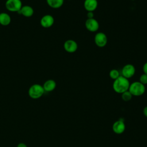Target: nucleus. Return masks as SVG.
I'll return each mask as SVG.
<instances>
[{
	"mask_svg": "<svg viewBox=\"0 0 147 147\" xmlns=\"http://www.w3.org/2000/svg\"><path fill=\"white\" fill-rule=\"evenodd\" d=\"M130 82L128 79L121 75L117 79L114 80L113 83V88L114 91L118 94H122L129 90Z\"/></svg>",
	"mask_w": 147,
	"mask_h": 147,
	"instance_id": "1",
	"label": "nucleus"
},
{
	"mask_svg": "<svg viewBox=\"0 0 147 147\" xmlns=\"http://www.w3.org/2000/svg\"><path fill=\"white\" fill-rule=\"evenodd\" d=\"M128 90L133 96H139L145 93V85L141 83L139 81L134 82L130 84Z\"/></svg>",
	"mask_w": 147,
	"mask_h": 147,
	"instance_id": "2",
	"label": "nucleus"
},
{
	"mask_svg": "<svg viewBox=\"0 0 147 147\" xmlns=\"http://www.w3.org/2000/svg\"><path fill=\"white\" fill-rule=\"evenodd\" d=\"M44 92L45 91L42 86L39 84H34L29 87L28 94L31 98L36 99L41 97Z\"/></svg>",
	"mask_w": 147,
	"mask_h": 147,
	"instance_id": "3",
	"label": "nucleus"
},
{
	"mask_svg": "<svg viewBox=\"0 0 147 147\" xmlns=\"http://www.w3.org/2000/svg\"><path fill=\"white\" fill-rule=\"evenodd\" d=\"M22 6L21 0H7L5 2L6 9L11 12H18Z\"/></svg>",
	"mask_w": 147,
	"mask_h": 147,
	"instance_id": "4",
	"label": "nucleus"
},
{
	"mask_svg": "<svg viewBox=\"0 0 147 147\" xmlns=\"http://www.w3.org/2000/svg\"><path fill=\"white\" fill-rule=\"evenodd\" d=\"M136 73L135 67L131 64H127L125 65L121 70V75L126 79L132 78Z\"/></svg>",
	"mask_w": 147,
	"mask_h": 147,
	"instance_id": "5",
	"label": "nucleus"
},
{
	"mask_svg": "<svg viewBox=\"0 0 147 147\" xmlns=\"http://www.w3.org/2000/svg\"><path fill=\"white\" fill-rule=\"evenodd\" d=\"M94 42L96 46L103 48L107 43V37L103 32H98L94 36Z\"/></svg>",
	"mask_w": 147,
	"mask_h": 147,
	"instance_id": "6",
	"label": "nucleus"
},
{
	"mask_svg": "<svg viewBox=\"0 0 147 147\" xmlns=\"http://www.w3.org/2000/svg\"><path fill=\"white\" fill-rule=\"evenodd\" d=\"M85 27L88 31L95 32L99 28V24L94 18H87L85 22Z\"/></svg>",
	"mask_w": 147,
	"mask_h": 147,
	"instance_id": "7",
	"label": "nucleus"
},
{
	"mask_svg": "<svg viewBox=\"0 0 147 147\" xmlns=\"http://www.w3.org/2000/svg\"><path fill=\"white\" fill-rule=\"evenodd\" d=\"M78 48V44L74 40H67L64 43V49L68 53H74L77 51Z\"/></svg>",
	"mask_w": 147,
	"mask_h": 147,
	"instance_id": "8",
	"label": "nucleus"
},
{
	"mask_svg": "<svg viewBox=\"0 0 147 147\" xmlns=\"http://www.w3.org/2000/svg\"><path fill=\"white\" fill-rule=\"evenodd\" d=\"M54 18L50 14H46L42 16L40 20L41 25L45 28L51 27L54 24Z\"/></svg>",
	"mask_w": 147,
	"mask_h": 147,
	"instance_id": "9",
	"label": "nucleus"
},
{
	"mask_svg": "<svg viewBox=\"0 0 147 147\" xmlns=\"http://www.w3.org/2000/svg\"><path fill=\"white\" fill-rule=\"evenodd\" d=\"M112 129L115 133L121 134L123 133L125 130V123L122 120H118L113 123Z\"/></svg>",
	"mask_w": 147,
	"mask_h": 147,
	"instance_id": "10",
	"label": "nucleus"
},
{
	"mask_svg": "<svg viewBox=\"0 0 147 147\" xmlns=\"http://www.w3.org/2000/svg\"><path fill=\"white\" fill-rule=\"evenodd\" d=\"M97 0H84V7L87 11H94L98 7Z\"/></svg>",
	"mask_w": 147,
	"mask_h": 147,
	"instance_id": "11",
	"label": "nucleus"
},
{
	"mask_svg": "<svg viewBox=\"0 0 147 147\" xmlns=\"http://www.w3.org/2000/svg\"><path fill=\"white\" fill-rule=\"evenodd\" d=\"M17 13L25 17H30L33 15L34 10L32 7L29 5H24L21 7V9Z\"/></svg>",
	"mask_w": 147,
	"mask_h": 147,
	"instance_id": "12",
	"label": "nucleus"
},
{
	"mask_svg": "<svg viewBox=\"0 0 147 147\" xmlns=\"http://www.w3.org/2000/svg\"><path fill=\"white\" fill-rule=\"evenodd\" d=\"M42 87L45 91L51 92L55 89L56 87V83L53 79H48L44 82Z\"/></svg>",
	"mask_w": 147,
	"mask_h": 147,
	"instance_id": "13",
	"label": "nucleus"
},
{
	"mask_svg": "<svg viewBox=\"0 0 147 147\" xmlns=\"http://www.w3.org/2000/svg\"><path fill=\"white\" fill-rule=\"evenodd\" d=\"M11 22V17L6 13H0V24L3 26H7L10 24Z\"/></svg>",
	"mask_w": 147,
	"mask_h": 147,
	"instance_id": "14",
	"label": "nucleus"
},
{
	"mask_svg": "<svg viewBox=\"0 0 147 147\" xmlns=\"http://www.w3.org/2000/svg\"><path fill=\"white\" fill-rule=\"evenodd\" d=\"M47 4L53 9H58L62 6L64 0H46Z\"/></svg>",
	"mask_w": 147,
	"mask_h": 147,
	"instance_id": "15",
	"label": "nucleus"
},
{
	"mask_svg": "<svg viewBox=\"0 0 147 147\" xmlns=\"http://www.w3.org/2000/svg\"><path fill=\"white\" fill-rule=\"evenodd\" d=\"M109 76L111 79H113L114 80L117 79L118 77L121 76L120 73L118 69H111L109 72Z\"/></svg>",
	"mask_w": 147,
	"mask_h": 147,
	"instance_id": "16",
	"label": "nucleus"
},
{
	"mask_svg": "<svg viewBox=\"0 0 147 147\" xmlns=\"http://www.w3.org/2000/svg\"><path fill=\"white\" fill-rule=\"evenodd\" d=\"M133 95L131 94V93L129 91V90L123 92L121 94V97L123 101L125 102H128L131 99Z\"/></svg>",
	"mask_w": 147,
	"mask_h": 147,
	"instance_id": "17",
	"label": "nucleus"
},
{
	"mask_svg": "<svg viewBox=\"0 0 147 147\" xmlns=\"http://www.w3.org/2000/svg\"><path fill=\"white\" fill-rule=\"evenodd\" d=\"M139 82L144 85L147 84V75L145 74H142L139 79Z\"/></svg>",
	"mask_w": 147,
	"mask_h": 147,
	"instance_id": "18",
	"label": "nucleus"
},
{
	"mask_svg": "<svg viewBox=\"0 0 147 147\" xmlns=\"http://www.w3.org/2000/svg\"><path fill=\"white\" fill-rule=\"evenodd\" d=\"M94 16V13L93 11H87V18H93Z\"/></svg>",
	"mask_w": 147,
	"mask_h": 147,
	"instance_id": "19",
	"label": "nucleus"
},
{
	"mask_svg": "<svg viewBox=\"0 0 147 147\" xmlns=\"http://www.w3.org/2000/svg\"><path fill=\"white\" fill-rule=\"evenodd\" d=\"M142 71L144 74H145L147 75V61L144 63L142 67Z\"/></svg>",
	"mask_w": 147,
	"mask_h": 147,
	"instance_id": "20",
	"label": "nucleus"
},
{
	"mask_svg": "<svg viewBox=\"0 0 147 147\" xmlns=\"http://www.w3.org/2000/svg\"><path fill=\"white\" fill-rule=\"evenodd\" d=\"M17 147H28L27 145L25 144V143H23V142H20L19 143L18 145H17Z\"/></svg>",
	"mask_w": 147,
	"mask_h": 147,
	"instance_id": "21",
	"label": "nucleus"
},
{
	"mask_svg": "<svg viewBox=\"0 0 147 147\" xmlns=\"http://www.w3.org/2000/svg\"><path fill=\"white\" fill-rule=\"evenodd\" d=\"M143 114L144 115L147 117V106H145L143 109Z\"/></svg>",
	"mask_w": 147,
	"mask_h": 147,
	"instance_id": "22",
	"label": "nucleus"
}]
</instances>
